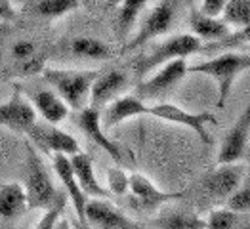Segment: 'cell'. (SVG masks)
<instances>
[{
    "label": "cell",
    "mask_w": 250,
    "mask_h": 229,
    "mask_svg": "<svg viewBox=\"0 0 250 229\" xmlns=\"http://www.w3.org/2000/svg\"><path fill=\"white\" fill-rule=\"evenodd\" d=\"M247 71H250V54H233V52H226L208 62L188 67V73L191 75H205L216 83L220 109L228 102L235 81Z\"/></svg>",
    "instance_id": "1"
},
{
    "label": "cell",
    "mask_w": 250,
    "mask_h": 229,
    "mask_svg": "<svg viewBox=\"0 0 250 229\" xmlns=\"http://www.w3.org/2000/svg\"><path fill=\"white\" fill-rule=\"evenodd\" d=\"M46 83L60 94L69 109L81 111L90 100V88L100 71H79V69H42Z\"/></svg>",
    "instance_id": "2"
},
{
    "label": "cell",
    "mask_w": 250,
    "mask_h": 229,
    "mask_svg": "<svg viewBox=\"0 0 250 229\" xmlns=\"http://www.w3.org/2000/svg\"><path fill=\"white\" fill-rule=\"evenodd\" d=\"M203 48V41L197 39L193 33H182L176 37H170L165 42L157 44L149 54L142 56L136 62V73L140 77H146L149 73H153L155 69H159L161 65L178 60V58H188L191 54L199 52Z\"/></svg>",
    "instance_id": "3"
},
{
    "label": "cell",
    "mask_w": 250,
    "mask_h": 229,
    "mask_svg": "<svg viewBox=\"0 0 250 229\" xmlns=\"http://www.w3.org/2000/svg\"><path fill=\"white\" fill-rule=\"evenodd\" d=\"M25 195L29 208H48L56 199V187L42 161L29 147L27 159V180H25Z\"/></svg>",
    "instance_id": "4"
},
{
    "label": "cell",
    "mask_w": 250,
    "mask_h": 229,
    "mask_svg": "<svg viewBox=\"0 0 250 229\" xmlns=\"http://www.w3.org/2000/svg\"><path fill=\"white\" fill-rule=\"evenodd\" d=\"M186 75H188L186 58L172 60L161 65L155 75H151L144 83L138 84L136 96L142 100H165Z\"/></svg>",
    "instance_id": "5"
},
{
    "label": "cell",
    "mask_w": 250,
    "mask_h": 229,
    "mask_svg": "<svg viewBox=\"0 0 250 229\" xmlns=\"http://www.w3.org/2000/svg\"><path fill=\"white\" fill-rule=\"evenodd\" d=\"M178 6H180V0H161L151 10V14L146 18V21L142 23V27H140L138 35L134 37V41H130L126 44L125 48L126 52H132L136 48H142L151 39H157V37L167 35L168 31L172 29V25H174Z\"/></svg>",
    "instance_id": "6"
},
{
    "label": "cell",
    "mask_w": 250,
    "mask_h": 229,
    "mask_svg": "<svg viewBox=\"0 0 250 229\" xmlns=\"http://www.w3.org/2000/svg\"><path fill=\"white\" fill-rule=\"evenodd\" d=\"M149 115L157 117V119H163L167 123H174V125H182L191 128L199 138L201 142L205 144H212V138H210L208 130H207V125H214L216 119L214 115L208 113V111H203V113H191V111H186L184 107L174 104H168V102H161L157 105H149Z\"/></svg>",
    "instance_id": "7"
},
{
    "label": "cell",
    "mask_w": 250,
    "mask_h": 229,
    "mask_svg": "<svg viewBox=\"0 0 250 229\" xmlns=\"http://www.w3.org/2000/svg\"><path fill=\"white\" fill-rule=\"evenodd\" d=\"M249 138H250V105L239 115V119L235 121V125L229 128V132L226 134L216 163L224 165V163H239L247 157L249 151Z\"/></svg>",
    "instance_id": "8"
},
{
    "label": "cell",
    "mask_w": 250,
    "mask_h": 229,
    "mask_svg": "<svg viewBox=\"0 0 250 229\" xmlns=\"http://www.w3.org/2000/svg\"><path fill=\"white\" fill-rule=\"evenodd\" d=\"M37 123V111L33 104L20 92V88H14L12 98L6 104H0V126H6L14 132H25Z\"/></svg>",
    "instance_id": "9"
},
{
    "label": "cell",
    "mask_w": 250,
    "mask_h": 229,
    "mask_svg": "<svg viewBox=\"0 0 250 229\" xmlns=\"http://www.w3.org/2000/svg\"><path fill=\"white\" fill-rule=\"evenodd\" d=\"M245 174H247V168L241 161L224 163V165H218L203 178V187L216 199H228L237 189V186L243 182Z\"/></svg>",
    "instance_id": "10"
},
{
    "label": "cell",
    "mask_w": 250,
    "mask_h": 229,
    "mask_svg": "<svg viewBox=\"0 0 250 229\" xmlns=\"http://www.w3.org/2000/svg\"><path fill=\"white\" fill-rule=\"evenodd\" d=\"M84 222L94 228L104 229H132L138 228L130 218L115 208L102 197H92L84 207Z\"/></svg>",
    "instance_id": "11"
},
{
    "label": "cell",
    "mask_w": 250,
    "mask_h": 229,
    "mask_svg": "<svg viewBox=\"0 0 250 229\" xmlns=\"http://www.w3.org/2000/svg\"><path fill=\"white\" fill-rule=\"evenodd\" d=\"M27 134L35 140V144L42 146L46 151H50V153H63V155L71 157V155H75V153L81 151L79 142L71 134L60 130L58 126L52 125V123H44V125L35 123V125L27 130Z\"/></svg>",
    "instance_id": "12"
},
{
    "label": "cell",
    "mask_w": 250,
    "mask_h": 229,
    "mask_svg": "<svg viewBox=\"0 0 250 229\" xmlns=\"http://www.w3.org/2000/svg\"><path fill=\"white\" fill-rule=\"evenodd\" d=\"M77 123H79V126H81V130H83L84 134H86L96 146L102 147L113 161H117V163L123 161V151H121L119 144L113 142V140L105 134V128H104V125H102V113H100V109H96V107H92V105H90V107H83L81 113H79Z\"/></svg>",
    "instance_id": "13"
},
{
    "label": "cell",
    "mask_w": 250,
    "mask_h": 229,
    "mask_svg": "<svg viewBox=\"0 0 250 229\" xmlns=\"http://www.w3.org/2000/svg\"><path fill=\"white\" fill-rule=\"evenodd\" d=\"M128 191L132 193L134 201L146 210L159 208L170 201H176L182 197V193H167L161 191L149 178L144 174H132L128 176Z\"/></svg>",
    "instance_id": "14"
},
{
    "label": "cell",
    "mask_w": 250,
    "mask_h": 229,
    "mask_svg": "<svg viewBox=\"0 0 250 229\" xmlns=\"http://www.w3.org/2000/svg\"><path fill=\"white\" fill-rule=\"evenodd\" d=\"M126 86H128V75L125 71L113 69L100 73L90 88V104L96 109H102L115 98H119L126 90Z\"/></svg>",
    "instance_id": "15"
},
{
    "label": "cell",
    "mask_w": 250,
    "mask_h": 229,
    "mask_svg": "<svg viewBox=\"0 0 250 229\" xmlns=\"http://www.w3.org/2000/svg\"><path fill=\"white\" fill-rule=\"evenodd\" d=\"M140 115H149V105L138 98L136 94L134 96H119L115 98L113 102L105 105V111L102 115V125L104 128H113V126L121 125L128 119H134V117H140Z\"/></svg>",
    "instance_id": "16"
},
{
    "label": "cell",
    "mask_w": 250,
    "mask_h": 229,
    "mask_svg": "<svg viewBox=\"0 0 250 229\" xmlns=\"http://www.w3.org/2000/svg\"><path fill=\"white\" fill-rule=\"evenodd\" d=\"M54 170H56V174L60 176V180H62L63 186H65V189H67L69 199H71V203H73V207H75V212H77L79 220H81L83 224H86V222H84L86 195L83 193V189H81L79 182H77V176H75L73 167H71V159H69L67 155H63V153H54Z\"/></svg>",
    "instance_id": "17"
},
{
    "label": "cell",
    "mask_w": 250,
    "mask_h": 229,
    "mask_svg": "<svg viewBox=\"0 0 250 229\" xmlns=\"http://www.w3.org/2000/svg\"><path fill=\"white\" fill-rule=\"evenodd\" d=\"M189 29L191 33L201 39V41H220L224 39L226 35L231 33V27L226 23L224 18H214V16H208L205 12H201L199 8L191 10V18H189Z\"/></svg>",
    "instance_id": "18"
},
{
    "label": "cell",
    "mask_w": 250,
    "mask_h": 229,
    "mask_svg": "<svg viewBox=\"0 0 250 229\" xmlns=\"http://www.w3.org/2000/svg\"><path fill=\"white\" fill-rule=\"evenodd\" d=\"M69 159H71L73 172H75V176H77V182H79V186H81L84 195H88V197H102V199H107V197L111 195L109 191H105V189L100 186V182H98V178H96V174H94L92 159H90L86 153L79 151V153L71 155Z\"/></svg>",
    "instance_id": "19"
},
{
    "label": "cell",
    "mask_w": 250,
    "mask_h": 229,
    "mask_svg": "<svg viewBox=\"0 0 250 229\" xmlns=\"http://www.w3.org/2000/svg\"><path fill=\"white\" fill-rule=\"evenodd\" d=\"M33 107L35 111L42 115V119L46 123L58 125L67 119L69 115V105L60 98V94L56 90H39L33 96Z\"/></svg>",
    "instance_id": "20"
},
{
    "label": "cell",
    "mask_w": 250,
    "mask_h": 229,
    "mask_svg": "<svg viewBox=\"0 0 250 229\" xmlns=\"http://www.w3.org/2000/svg\"><path fill=\"white\" fill-rule=\"evenodd\" d=\"M27 207L25 187L20 184H4L0 186V222H12L20 218Z\"/></svg>",
    "instance_id": "21"
},
{
    "label": "cell",
    "mask_w": 250,
    "mask_h": 229,
    "mask_svg": "<svg viewBox=\"0 0 250 229\" xmlns=\"http://www.w3.org/2000/svg\"><path fill=\"white\" fill-rule=\"evenodd\" d=\"M69 52L77 58L84 60H111L113 58V50L105 44V42L92 39V37H79L73 39L69 44Z\"/></svg>",
    "instance_id": "22"
},
{
    "label": "cell",
    "mask_w": 250,
    "mask_h": 229,
    "mask_svg": "<svg viewBox=\"0 0 250 229\" xmlns=\"http://www.w3.org/2000/svg\"><path fill=\"white\" fill-rule=\"evenodd\" d=\"M81 0H37L31 4V10L35 16L44 18V20H56L62 18L65 14L73 12L79 8Z\"/></svg>",
    "instance_id": "23"
},
{
    "label": "cell",
    "mask_w": 250,
    "mask_h": 229,
    "mask_svg": "<svg viewBox=\"0 0 250 229\" xmlns=\"http://www.w3.org/2000/svg\"><path fill=\"white\" fill-rule=\"evenodd\" d=\"M147 0H121V8H119V18H117V31L121 37H125L126 33L132 29V25L138 21L140 14L144 12Z\"/></svg>",
    "instance_id": "24"
},
{
    "label": "cell",
    "mask_w": 250,
    "mask_h": 229,
    "mask_svg": "<svg viewBox=\"0 0 250 229\" xmlns=\"http://www.w3.org/2000/svg\"><path fill=\"white\" fill-rule=\"evenodd\" d=\"M222 14L229 27H243L250 21V0H228Z\"/></svg>",
    "instance_id": "25"
},
{
    "label": "cell",
    "mask_w": 250,
    "mask_h": 229,
    "mask_svg": "<svg viewBox=\"0 0 250 229\" xmlns=\"http://www.w3.org/2000/svg\"><path fill=\"white\" fill-rule=\"evenodd\" d=\"M157 226L170 229H205L207 220H201V218L189 216V214H165L159 218Z\"/></svg>",
    "instance_id": "26"
},
{
    "label": "cell",
    "mask_w": 250,
    "mask_h": 229,
    "mask_svg": "<svg viewBox=\"0 0 250 229\" xmlns=\"http://www.w3.org/2000/svg\"><path fill=\"white\" fill-rule=\"evenodd\" d=\"M226 207L239 214L250 212V174L247 178H243V182L237 186V189L226 199Z\"/></svg>",
    "instance_id": "27"
},
{
    "label": "cell",
    "mask_w": 250,
    "mask_h": 229,
    "mask_svg": "<svg viewBox=\"0 0 250 229\" xmlns=\"http://www.w3.org/2000/svg\"><path fill=\"white\" fill-rule=\"evenodd\" d=\"M247 42H250V21L243 27H237V31H231L229 35H226L224 39L210 42L207 50L208 52H214V50L220 52L224 48L228 50V48H235V46H241V44H247Z\"/></svg>",
    "instance_id": "28"
},
{
    "label": "cell",
    "mask_w": 250,
    "mask_h": 229,
    "mask_svg": "<svg viewBox=\"0 0 250 229\" xmlns=\"http://www.w3.org/2000/svg\"><path fill=\"white\" fill-rule=\"evenodd\" d=\"M241 214L235 212L231 208H216L212 210L207 218V228L212 229H231V228H239L241 224Z\"/></svg>",
    "instance_id": "29"
},
{
    "label": "cell",
    "mask_w": 250,
    "mask_h": 229,
    "mask_svg": "<svg viewBox=\"0 0 250 229\" xmlns=\"http://www.w3.org/2000/svg\"><path fill=\"white\" fill-rule=\"evenodd\" d=\"M107 180H109V193L125 195L126 191H128V176L121 168H109Z\"/></svg>",
    "instance_id": "30"
},
{
    "label": "cell",
    "mask_w": 250,
    "mask_h": 229,
    "mask_svg": "<svg viewBox=\"0 0 250 229\" xmlns=\"http://www.w3.org/2000/svg\"><path fill=\"white\" fill-rule=\"evenodd\" d=\"M226 2H228V0H203V4H201L199 10L205 12V14H208V16L218 18V16H222Z\"/></svg>",
    "instance_id": "31"
},
{
    "label": "cell",
    "mask_w": 250,
    "mask_h": 229,
    "mask_svg": "<svg viewBox=\"0 0 250 229\" xmlns=\"http://www.w3.org/2000/svg\"><path fill=\"white\" fill-rule=\"evenodd\" d=\"M50 208V212L42 218V222L37 226V228H41V229H44V228H54V222H56V218H58V214L62 212V199H58V205H50L48 207Z\"/></svg>",
    "instance_id": "32"
},
{
    "label": "cell",
    "mask_w": 250,
    "mask_h": 229,
    "mask_svg": "<svg viewBox=\"0 0 250 229\" xmlns=\"http://www.w3.org/2000/svg\"><path fill=\"white\" fill-rule=\"evenodd\" d=\"M16 18V12L10 4V0H0V21H10Z\"/></svg>",
    "instance_id": "33"
},
{
    "label": "cell",
    "mask_w": 250,
    "mask_h": 229,
    "mask_svg": "<svg viewBox=\"0 0 250 229\" xmlns=\"http://www.w3.org/2000/svg\"><path fill=\"white\" fill-rule=\"evenodd\" d=\"M117 2H121V0H109V6H113V4H117Z\"/></svg>",
    "instance_id": "34"
}]
</instances>
